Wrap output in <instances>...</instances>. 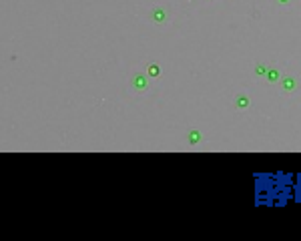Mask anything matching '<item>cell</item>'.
Here are the masks:
<instances>
[{
  "mask_svg": "<svg viewBox=\"0 0 301 241\" xmlns=\"http://www.w3.org/2000/svg\"><path fill=\"white\" fill-rule=\"evenodd\" d=\"M150 78L145 70H135L129 78V89L133 95H145L150 91Z\"/></svg>",
  "mask_w": 301,
  "mask_h": 241,
  "instance_id": "1",
  "label": "cell"
},
{
  "mask_svg": "<svg viewBox=\"0 0 301 241\" xmlns=\"http://www.w3.org/2000/svg\"><path fill=\"white\" fill-rule=\"evenodd\" d=\"M277 87H279V91H281L283 95L291 97V95L299 93L301 78L299 76H295V74H283V76H281V81L277 83Z\"/></svg>",
  "mask_w": 301,
  "mask_h": 241,
  "instance_id": "2",
  "label": "cell"
},
{
  "mask_svg": "<svg viewBox=\"0 0 301 241\" xmlns=\"http://www.w3.org/2000/svg\"><path fill=\"white\" fill-rule=\"evenodd\" d=\"M149 20L155 24V26H163V24H167L169 20H171V10L167 8V6H163V4H159V6H153L149 10Z\"/></svg>",
  "mask_w": 301,
  "mask_h": 241,
  "instance_id": "3",
  "label": "cell"
},
{
  "mask_svg": "<svg viewBox=\"0 0 301 241\" xmlns=\"http://www.w3.org/2000/svg\"><path fill=\"white\" fill-rule=\"evenodd\" d=\"M185 141H187L189 147H201V145L205 143V133H203L201 129H195V127H193V129L187 131Z\"/></svg>",
  "mask_w": 301,
  "mask_h": 241,
  "instance_id": "4",
  "label": "cell"
},
{
  "mask_svg": "<svg viewBox=\"0 0 301 241\" xmlns=\"http://www.w3.org/2000/svg\"><path fill=\"white\" fill-rule=\"evenodd\" d=\"M233 109L239 111V113H245L251 109V97L247 93H237L233 97Z\"/></svg>",
  "mask_w": 301,
  "mask_h": 241,
  "instance_id": "5",
  "label": "cell"
},
{
  "mask_svg": "<svg viewBox=\"0 0 301 241\" xmlns=\"http://www.w3.org/2000/svg\"><path fill=\"white\" fill-rule=\"evenodd\" d=\"M281 76H283L281 68L275 66V64H269V70H267V74H265V81H267L269 85H277V83L281 81Z\"/></svg>",
  "mask_w": 301,
  "mask_h": 241,
  "instance_id": "6",
  "label": "cell"
},
{
  "mask_svg": "<svg viewBox=\"0 0 301 241\" xmlns=\"http://www.w3.org/2000/svg\"><path fill=\"white\" fill-rule=\"evenodd\" d=\"M267 70H269V64H267V62H255V64H253V78H255V81H265Z\"/></svg>",
  "mask_w": 301,
  "mask_h": 241,
  "instance_id": "7",
  "label": "cell"
},
{
  "mask_svg": "<svg viewBox=\"0 0 301 241\" xmlns=\"http://www.w3.org/2000/svg\"><path fill=\"white\" fill-rule=\"evenodd\" d=\"M145 72L149 74L153 81L161 78V74H163V70H161V64H159L157 60H149V62H147V66H145Z\"/></svg>",
  "mask_w": 301,
  "mask_h": 241,
  "instance_id": "8",
  "label": "cell"
},
{
  "mask_svg": "<svg viewBox=\"0 0 301 241\" xmlns=\"http://www.w3.org/2000/svg\"><path fill=\"white\" fill-rule=\"evenodd\" d=\"M293 2L295 0H273V4L279 8H289V6H293Z\"/></svg>",
  "mask_w": 301,
  "mask_h": 241,
  "instance_id": "9",
  "label": "cell"
},
{
  "mask_svg": "<svg viewBox=\"0 0 301 241\" xmlns=\"http://www.w3.org/2000/svg\"><path fill=\"white\" fill-rule=\"evenodd\" d=\"M205 2H217V0H205Z\"/></svg>",
  "mask_w": 301,
  "mask_h": 241,
  "instance_id": "10",
  "label": "cell"
}]
</instances>
